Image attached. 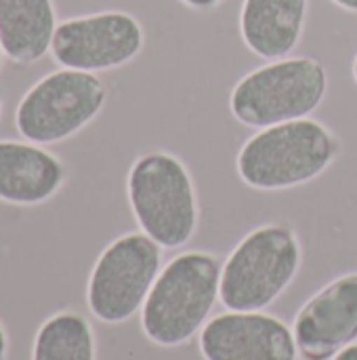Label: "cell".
Instances as JSON below:
<instances>
[{
    "label": "cell",
    "instance_id": "6da1fadb",
    "mask_svg": "<svg viewBox=\"0 0 357 360\" xmlns=\"http://www.w3.org/2000/svg\"><path fill=\"white\" fill-rule=\"evenodd\" d=\"M221 270L213 253L187 251L173 257L141 308L145 338L164 348L189 342L206 325L219 300Z\"/></svg>",
    "mask_w": 357,
    "mask_h": 360
},
{
    "label": "cell",
    "instance_id": "7a4b0ae2",
    "mask_svg": "<svg viewBox=\"0 0 357 360\" xmlns=\"http://www.w3.org/2000/svg\"><path fill=\"white\" fill-rule=\"evenodd\" d=\"M339 156V141L322 122L301 118L252 135L238 154V175L255 190H290L320 177Z\"/></svg>",
    "mask_w": 357,
    "mask_h": 360
},
{
    "label": "cell",
    "instance_id": "3957f363",
    "mask_svg": "<svg viewBox=\"0 0 357 360\" xmlns=\"http://www.w3.org/2000/svg\"><path fill=\"white\" fill-rule=\"evenodd\" d=\"M126 194L141 232L162 249H179L196 234V188L177 156L151 152L137 158L126 177Z\"/></svg>",
    "mask_w": 357,
    "mask_h": 360
},
{
    "label": "cell",
    "instance_id": "277c9868",
    "mask_svg": "<svg viewBox=\"0 0 357 360\" xmlns=\"http://www.w3.org/2000/svg\"><path fill=\"white\" fill-rule=\"evenodd\" d=\"M301 257V243L288 226L252 230L221 270V304L231 312H263L290 287Z\"/></svg>",
    "mask_w": 357,
    "mask_h": 360
},
{
    "label": "cell",
    "instance_id": "5b68a950",
    "mask_svg": "<svg viewBox=\"0 0 357 360\" xmlns=\"http://www.w3.org/2000/svg\"><path fill=\"white\" fill-rule=\"evenodd\" d=\"M328 91L326 68L311 57L276 59L246 74L231 91L229 108L238 122L267 129L307 118Z\"/></svg>",
    "mask_w": 357,
    "mask_h": 360
},
{
    "label": "cell",
    "instance_id": "8992f818",
    "mask_svg": "<svg viewBox=\"0 0 357 360\" xmlns=\"http://www.w3.org/2000/svg\"><path fill=\"white\" fill-rule=\"evenodd\" d=\"M107 89L93 72L59 68L36 80L15 108L21 139L55 146L72 139L103 110Z\"/></svg>",
    "mask_w": 357,
    "mask_h": 360
},
{
    "label": "cell",
    "instance_id": "52a82bcc",
    "mask_svg": "<svg viewBox=\"0 0 357 360\" xmlns=\"http://www.w3.org/2000/svg\"><path fill=\"white\" fill-rule=\"evenodd\" d=\"M162 266V247L143 232H128L112 240L97 257L86 306L105 325L130 321L145 304Z\"/></svg>",
    "mask_w": 357,
    "mask_h": 360
},
{
    "label": "cell",
    "instance_id": "ba28073f",
    "mask_svg": "<svg viewBox=\"0 0 357 360\" xmlns=\"http://www.w3.org/2000/svg\"><path fill=\"white\" fill-rule=\"evenodd\" d=\"M143 44L145 34L137 17L124 11H99L59 21L50 55L61 68L97 74L126 65Z\"/></svg>",
    "mask_w": 357,
    "mask_h": 360
},
{
    "label": "cell",
    "instance_id": "9c48e42d",
    "mask_svg": "<svg viewBox=\"0 0 357 360\" xmlns=\"http://www.w3.org/2000/svg\"><path fill=\"white\" fill-rule=\"evenodd\" d=\"M299 354L332 360L357 342V272L345 274L316 293L292 325Z\"/></svg>",
    "mask_w": 357,
    "mask_h": 360
},
{
    "label": "cell",
    "instance_id": "30bf717a",
    "mask_svg": "<svg viewBox=\"0 0 357 360\" xmlns=\"http://www.w3.org/2000/svg\"><path fill=\"white\" fill-rule=\"evenodd\" d=\"M204 360H299L295 333L263 312H225L202 327Z\"/></svg>",
    "mask_w": 357,
    "mask_h": 360
},
{
    "label": "cell",
    "instance_id": "8fae6325",
    "mask_svg": "<svg viewBox=\"0 0 357 360\" xmlns=\"http://www.w3.org/2000/svg\"><path fill=\"white\" fill-rule=\"evenodd\" d=\"M67 181L65 162L46 146L27 139H0V202L40 207Z\"/></svg>",
    "mask_w": 357,
    "mask_h": 360
},
{
    "label": "cell",
    "instance_id": "7c38bea8",
    "mask_svg": "<svg viewBox=\"0 0 357 360\" xmlns=\"http://www.w3.org/2000/svg\"><path fill=\"white\" fill-rule=\"evenodd\" d=\"M305 21L307 0H244L240 34L255 55L276 61L297 49Z\"/></svg>",
    "mask_w": 357,
    "mask_h": 360
},
{
    "label": "cell",
    "instance_id": "4fadbf2b",
    "mask_svg": "<svg viewBox=\"0 0 357 360\" xmlns=\"http://www.w3.org/2000/svg\"><path fill=\"white\" fill-rule=\"evenodd\" d=\"M57 25L53 0H0V44L17 65H32L48 55Z\"/></svg>",
    "mask_w": 357,
    "mask_h": 360
},
{
    "label": "cell",
    "instance_id": "5bb4252c",
    "mask_svg": "<svg viewBox=\"0 0 357 360\" xmlns=\"http://www.w3.org/2000/svg\"><path fill=\"white\" fill-rule=\"evenodd\" d=\"M32 360H97L90 323L72 310L55 312L34 335Z\"/></svg>",
    "mask_w": 357,
    "mask_h": 360
},
{
    "label": "cell",
    "instance_id": "9a60e30c",
    "mask_svg": "<svg viewBox=\"0 0 357 360\" xmlns=\"http://www.w3.org/2000/svg\"><path fill=\"white\" fill-rule=\"evenodd\" d=\"M183 4H187V6H191V8H200V11H204V8H215L217 4H221L223 0H181Z\"/></svg>",
    "mask_w": 357,
    "mask_h": 360
},
{
    "label": "cell",
    "instance_id": "2e32d148",
    "mask_svg": "<svg viewBox=\"0 0 357 360\" xmlns=\"http://www.w3.org/2000/svg\"><path fill=\"white\" fill-rule=\"evenodd\" d=\"M6 356H8V333L0 323V360H6Z\"/></svg>",
    "mask_w": 357,
    "mask_h": 360
},
{
    "label": "cell",
    "instance_id": "e0dca14e",
    "mask_svg": "<svg viewBox=\"0 0 357 360\" xmlns=\"http://www.w3.org/2000/svg\"><path fill=\"white\" fill-rule=\"evenodd\" d=\"M332 360H357V344H351L349 348L341 350Z\"/></svg>",
    "mask_w": 357,
    "mask_h": 360
},
{
    "label": "cell",
    "instance_id": "ac0fdd59",
    "mask_svg": "<svg viewBox=\"0 0 357 360\" xmlns=\"http://www.w3.org/2000/svg\"><path fill=\"white\" fill-rule=\"evenodd\" d=\"M332 2L339 4V6H343V8H347V11L357 13V0H332Z\"/></svg>",
    "mask_w": 357,
    "mask_h": 360
},
{
    "label": "cell",
    "instance_id": "d6986e66",
    "mask_svg": "<svg viewBox=\"0 0 357 360\" xmlns=\"http://www.w3.org/2000/svg\"><path fill=\"white\" fill-rule=\"evenodd\" d=\"M4 51H2V44H0V72H2V65H4Z\"/></svg>",
    "mask_w": 357,
    "mask_h": 360
},
{
    "label": "cell",
    "instance_id": "ffe728a7",
    "mask_svg": "<svg viewBox=\"0 0 357 360\" xmlns=\"http://www.w3.org/2000/svg\"><path fill=\"white\" fill-rule=\"evenodd\" d=\"M353 78H356V82H357V55H356V59H353Z\"/></svg>",
    "mask_w": 357,
    "mask_h": 360
},
{
    "label": "cell",
    "instance_id": "44dd1931",
    "mask_svg": "<svg viewBox=\"0 0 357 360\" xmlns=\"http://www.w3.org/2000/svg\"><path fill=\"white\" fill-rule=\"evenodd\" d=\"M2 108H4V101H2V95H0V116H2Z\"/></svg>",
    "mask_w": 357,
    "mask_h": 360
}]
</instances>
